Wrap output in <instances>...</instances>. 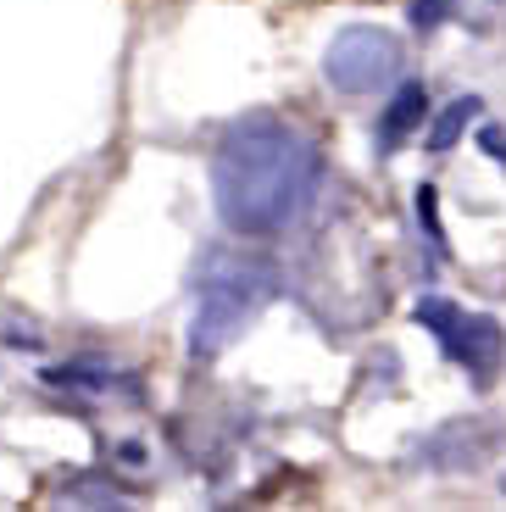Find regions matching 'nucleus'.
Listing matches in <instances>:
<instances>
[{
    "mask_svg": "<svg viewBox=\"0 0 506 512\" xmlns=\"http://www.w3.org/2000/svg\"><path fill=\"white\" fill-rule=\"evenodd\" d=\"M317 184H323V151H317V140L273 112L240 117L212 151L217 218L234 234H251V240L301 223Z\"/></svg>",
    "mask_w": 506,
    "mask_h": 512,
    "instance_id": "nucleus-1",
    "label": "nucleus"
},
{
    "mask_svg": "<svg viewBox=\"0 0 506 512\" xmlns=\"http://www.w3.org/2000/svg\"><path fill=\"white\" fill-rule=\"evenodd\" d=\"M273 295H279V273L267 262H256V256H217L201 284V301H195L190 351L195 357H217Z\"/></svg>",
    "mask_w": 506,
    "mask_h": 512,
    "instance_id": "nucleus-2",
    "label": "nucleus"
},
{
    "mask_svg": "<svg viewBox=\"0 0 506 512\" xmlns=\"http://www.w3.org/2000/svg\"><path fill=\"white\" fill-rule=\"evenodd\" d=\"M418 323L434 334V346L468 373L473 384H495L506 368V329L484 312H468L445 301V295H423L418 301Z\"/></svg>",
    "mask_w": 506,
    "mask_h": 512,
    "instance_id": "nucleus-3",
    "label": "nucleus"
},
{
    "mask_svg": "<svg viewBox=\"0 0 506 512\" xmlns=\"http://www.w3.org/2000/svg\"><path fill=\"white\" fill-rule=\"evenodd\" d=\"M406 67V51L401 39L390 28H345V34L329 39V51H323V78H329V90L340 95H379L390 90L395 78Z\"/></svg>",
    "mask_w": 506,
    "mask_h": 512,
    "instance_id": "nucleus-4",
    "label": "nucleus"
},
{
    "mask_svg": "<svg viewBox=\"0 0 506 512\" xmlns=\"http://www.w3.org/2000/svg\"><path fill=\"white\" fill-rule=\"evenodd\" d=\"M501 446V423H479V418H462V423H445L423 440V468H440V474H456V468H473L484 462L490 451Z\"/></svg>",
    "mask_w": 506,
    "mask_h": 512,
    "instance_id": "nucleus-5",
    "label": "nucleus"
},
{
    "mask_svg": "<svg viewBox=\"0 0 506 512\" xmlns=\"http://www.w3.org/2000/svg\"><path fill=\"white\" fill-rule=\"evenodd\" d=\"M423 117H429V95H423V84H412V78H406L401 90H395L390 112L379 117V151H384V156L401 151V140L423 123Z\"/></svg>",
    "mask_w": 506,
    "mask_h": 512,
    "instance_id": "nucleus-6",
    "label": "nucleus"
},
{
    "mask_svg": "<svg viewBox=\"0 0 506 512\" xmlns=\"http://www.w3.org/2000/svg\"><path fill=\"white\" fill-rule=\"evenodd\" d=\"M479 95H456L451 106H440V117H434V128H429V151L434 156H445V151H456V140L468 134V123L479 117Z\"/></svg>",
    "mask_w": 506,
    "mask_h": 512,
    "instance_id": "nucleus-7",
    "label": "nucleus"
},
{
    "mask_svg": "<svg viewBox=\"0 0 506 512\" xmlns=\"http://www.w3.org/2000/svg\"><path fill=\"white\" fill-rule=\"evenodd\" d=\"M418 223H423V234H429V251L445 262V229H440V206H434V184L418 190Z\"/></svg>",
    "mask_w": 506,
    "mask_h": 512,
    "instance_id": "nucleus-8",
    "label": "nucleus"
},
{
    "mask_svg": "<svg viewBox=\"0 0 506 512\" xmlns=\"http://www.w3.org/2000/svg\"><path fill=\"white\" fill-rule=\"evenodd\" d=\"M479 151L490 156V162H501V167H506V128H501V123L479 128Z\"/></svg>",
    "mask_w": 506,
    "mask_h": 512,
    "instance_id": "nucleus-9",
    "label": "nucleus"
},
{
    "mask_svg": "<svg viewBox=\"0 0 506 512\" xmlns=\"http://www.w3.org/2000/svg\"><path fill=\"white\" fill-rule=\"evenodd\" d=\"M445 6H451V0H418V6H412V28L429 34L434 23H445Z\"/></svg>",
    "mask_w": 506,
    "mask_h": 512,
    "instance_id": "nucleus-10",
    "label": "nucleus"
},
{
    "mask_svg": "<svg viewBox=\"0 0 506 512\" xmlns=\"http://www.w3.org/2000/svg\"><path fill=\"white\" fill-rule=\"evenodd\" d=\"M501 490H506V479H501Z\"/></svg>",
    "mask_w": 506,
    "mask_h": 512,
    "instance_id": "nucleus-11",
    "label": "nucleus"
}]
</instances>
